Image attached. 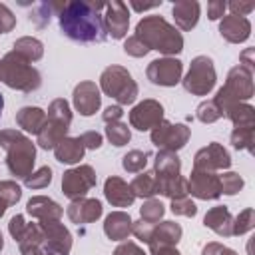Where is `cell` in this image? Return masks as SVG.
Here are the masks:
<instances>
[{
  "mask_svg": "<svg viewBox=\"0 0 255 255\" xmlns=\"http://www.w3.org/2000/svg\"><path fill=\"white\" fill-rule=\"evenodd\" d=\"M52 8L58 10V24L62 34L72 42L94 44L108 38L104 18L100 14L106 8L104 2H52Z\"/></svg>",
  "mask_w": 255,
  "mask_h": 255,
  "instance_id": "obj_1",
  "label": "cell"
},
{
  "mask_svg": "<svg viewBox=\"0 0 255 255\" xmlns=\"http://www.w3.org/2000/svg\"><path fill=\"white\" fill-rule=\"evenodd\" d=\"M135 36L145 44L147 50H157L169 58L183 50V36L161 16L141 18L135 26Z\"/></svg>",
  "mask_w": 255,
  "mask_h": 255,
  "instance_id": "obj_2",
  "label": "cell"
},
{
  "mask_svg": "<svg viewBox=\"0 0 255 255\" xmlns=\"http://www.w3.org/2000/svg\"><path fill=\"white\" fill-rule=\"evenodd\" d=\"M0 147L6 151V167L14 177L26 179L36 161V145L18 129L0 131Z\"/></svg>",
  "mask_w": 255,
  "mask_h": 255,
  "instance_id": "obj_3",
  "label": "cell"
},
{
  "mask_svg": "<svg viewBox=\"0 0 255 255\" xmlns=\"http://www.w3.org/2000/svg\"><path fill=\"white\" fill-rule=\"evenodd\" d=\"M0 82H4L12 90L32 94L40 88L42 76L34 66H30V62H26L14 52H8L0 60Z\"/></svg>",
  "mask_w": 255,
  "mask_h": 255,
  "instance_id": "obj_4",
  "label": "cell"
},
{
  "mask_svg": "<svg viewBox=\"0 0 255 255\" xmlns=\"http://www.w3.org/2000/svg\"><path fill=\"white\" fill-rule=\"evenodd\" d=\"M253 92H255V88H253V72L239 64V66L229 70L227 80H225L223 88L217 90V96L213 98V102L217 104V108L223 114L229 106L251 100Z\"/></svg>",
  "mask_w": 255,
  "mask_h": 255,
  "instance_id": "obj_5",
  "label": "cell"
},
{
  "mask_svg": "<svg viewBox=\"0 0 255 255\" xmlns=\"http://www.w3.org/2000/svg\"><path fill=\"white\" fill-rule=\"evenodd\" d=\"M100 90L114 98L118 106L133 104L137 98V84L131 74L122 66H108L100 76Z\"/></svg>",
  "mask_w": 255,
  "mask_h": 255,
  "instance_id": "obj_6",
  "label": "cell"
},
{
  "mask_svg": "<svg viewBox=\"0 0 255 255\" xmlns=\"http://www.w3.org/2000/svg\"><path fill=\"white\" fill-rule=\"evenodd\" d=\"M181 82H183V88L189 94H193V96H207L213 90L215 82H217L213 60L209 56L193 58L191 64H189V70H187V74H185V78Z\"/></svg>",
  "mask_w": 255,
  "mask_h": 255,
  "instance_id": "obj_7",
  "label": "cell"
},
{
  "mask_svg": "<svg viewBox=\"0 0 255 255\" xmlns=\"http://www.w3.org/2000/svg\"><path fill=\"white\" fill-rule=\"evenodd\" d=\"M191 129L185 124L161 122L151 129V143L161 151H177L189 141Z\"/></svg>",
  "mask_w": 255,
  "mask_h": 255,
  "instance_id": "obj_8",
  "label": "cell"
},
{
  "mask_svg": "<svg viewBox=\"0 0 255 255\" xmlns=\"http://www.w3.org/2000/svg\"><path fill=\"white\" fill-rule=\"evenodd\" d=\"M38 225H40V229L44 233L42 251L46 255H70V249H72V233L68 231V227H64L60 223V219L40 221Z\"/></svg>",
  "mask_w": 255,
  "mask_h": 255,
  "instance_id": "obj_9",
  "label": "cell"
},
{
  "mask_svg": "<svg viewBox=\"0 0 255 255\" xmlns=\"http://www.w3.org/2000/svg\"><path fill=\"white\" fill-rule=\"evenodd\" d=\"M96 181H98V177H96V171L92 165L72 167L62 175V193L66 197H70L72 201L80 199L96 185Z\"/></svg>",
  "mask_w": 255,
  "mask_h": 255,
  "instance_id": "obj_10",
  "label": "cell"
},
{
  "mask_svg": "<svg viewBox=\"0 0 255 255\" xmlns=\"http://www.w3.org/2000/svg\"><path fill=\"white\" fill-rule=\"evenodd\" d=\"M181 72H183V64L177 60V58H169V56H163V58H157V60H151L147 64V70H145V76L151 84L155 86H165V88H171L175 84L181 82Z\"/></svg>",
  "mask_w": 255,
  "mask_h": 255,
  "instance_id": "obj_11",
  "label": "cell"
},
{
  "mask_svg": "<svg viewBox=\"0 0 255 255\" xmlns=\"http://www.w3.org/2000/svg\"><path fill=\"white\" fill-rule=\"evenodd\" d=\"M161 122H163V106L155 100H143L135 104L129 112V124L139 131L153 129Z\"/></svg>",
  "mask_w": 255,
  "mask_h": 255,
  "instance_id": "obj_12",
  "label": "cell"
},
{
  "mask_svg": "<svg viewBox=\"0 0 255 255\" xmlns=\"http://www.w3.org/2000/svg\"><path fill=\"white\" fill-rule=\"evenodd\" d=\"M187 193L197 199H217L221 195V181L215 171L193 169L187 179Z\"/></svg>",
  "mask_w": 255,
  "mask_h": 255,
  "instance_id": "obj_13",
  "label": "cell"
},
{
  "mask_svg": "<svg viewBox=\"0 0 255 255\" xmlns=\"http://www.w3.org/2000/svg\"><path fill=\"white\" fill-rule=\"evenodd\" d=\"M102 18H104V28H106L108 36H112L114 40L126 38L128 26H129V12L124 2H120V0L108 2Z\"/></svg>",
  "mask_w": 255,
  "mask_h": 255,
  "instance_id": "obj_14",
  "label": "cell"
},
{
  "mask_svg": "<svg viewBox=\"0 0 255 255\" xmlns=\"http://www.w3.org/2000/svg\"><path fill=\"white\" fill-rule=\"evenodd\" d=\"M229 165H231V155L217 141H211L209 145L201 147L193 157V169H201V171H219V169H227Z\"/></svg>",
  "mask_w": 255,
  "mask_h": 255,
  "instance_id": "obj_15",
  "label": "cell"
},
{
  "mask_svg": "<svg viewBox=\"0 0 255 255\" xmlns=\"http://www.w3.org/2000/svg\"><path fill=\"white\" fill-rule=\"evenodd\" d=\"M72 100H74V108L82 116H94L102 106V96L96 82H80L74 88Z\"/></svg>",
  "mask_w": 255,
  "mask_h": 255,
  "instance_id": "obj_16",
  "label": "cell"
},
{
  "mask_svg": "<svg viewBox=\"0 0 255 255\" xmlns=\"http://www.w3.org/2000/svg\"><path fill=\"white\" fill-rule=\"evenodd\" d=\"M102 211H104L102 203H100L98 199H90V197L74 199V201L68 205V209H66V213H68L70 221H72V223H76V225L94 223L96 219H100V217H102Z\"/></svg>",
  "mask_w": 255,
  "mask_h": 255,
  "instance_id": "obj_17",
  "label": "cell"
},
{
  "mask_svg": "<svg viewBox=\"0 0 255 255\" xmlns=\"http://www.w3.org/2000/svg\"><path fill=\"white\" fill-rule=\"evenodd\" d=\"M219 34L223 40L231 42V44H241L251 36V22L243 16H223L219 22Z\"/></svg>",
  "mask_w": 255,
  "mask_h": 255,
  "instance_id": "obj_18",
  "label": "cell"
},
{
  "mask_svg": "<svg viewBox=\"0 0 255 255\" xmlns=\"http://www.w3.org/2000/svg\"><path fill=\"white\" fill-rule=\"evenodd\" d=\"M104 195L114 207H129L135 201L131 187L118 175H112L104 183Z\"/></svg>",
  "mask_w": 255,
  "mask_h": 255,
  "instance_id": "obj_19",
  "label": "cell"
},
{
  "mask_svg": "<svg viewBox=\"0 0 255 255\" xmlns=\"http://www.w3.org/2000/svg\"><path fill=\"white\" fill-rule=\"evenodd\" d=\"M181 225L175 221H161L159 225H153V231L149 235V251L157 247H175L177 241L181 239Z\"/></svg>",
  "mask_w": 255,
  "mask_h": 255,
  "instance_id": "obj_20",
  "label": "cell"
},
{
  "mask_svg": "<svg viewBox=\"0 0 255 255\" xmlns=\"http://www.w3.org/2000/svg\"><path fill=\"white\" fill-rule=\"evenodd\" d=\"M26 211L30 217L38 219V221H52V219H60L64 215V209L50 197L46 195H36L26 203Z\"/></svg>",
  "mask_w": 255,
  "mask_h": 255,
  "instance_id": "obj_21",
  "label": "cell"
},
{
  "mask_svg": "<svg viewBox=\"0 0 255 255\" xmlns=\"http://www.w3.org/2000/svg\"><path fill=\"white\" fill-rule=\"evenodd\" d=\"M203 225L209 227L211 231H215L219 237L233 235V215L229 213V209L225 205L211 207L203 217Z\"/></svg>",
  "mask_w": 255,
  "mask_h": 255,
  "instance_id": "obj_22",
  "label": "cell"
},
{
  "mask_svg": "<svg viewBox=\"0 0 255 255\" xmlns=\"http://www.w3.org/2000/svg\"><path fill=\"white\" fill-rule=\"evenodd\" d=\"M131 217L126 211H112L104 221V233L112 241H126L131 233Z\"/></svg>",
  "mask_w": 255,
  "mask_h": 255,
  "instance_id": "obj_23",
  "label": "cell"
},
{
  "mask_svg": "<svg viewBox=\"0 0 255 255\" xmlns=\"http://www.w3.org/2000/svg\"><path fill=\"white\" fill-rule=\"evenodd\" d=\"M171 12H173L175 26L183 32L195 28V24L199 20V4L195 0H179L173 4Z\"/></svg>",
  "mask_w": 255,
  "mask_h": 255,
  "instance_id": "obj_24",
  "label": "cell"
},
{
  "mask_svg": "<svg viewBox=\"0 0 255 255\" xmlns=\"http://www.w3.org/2000/svg\"><path fill=\"white\" fill-rule=\"evenodd\" d=\"M46 112L42 108H36V106H24L16 112V124L28 131V133H40V129L44 128L46 124Z\"/></svg>",
  "mask_w": 255,
  "mask_h": 255,
  "instance_id": "obj_25",
  "label": "cell"
},
{
  "mask_svg": "<svg viewBox=\"0 0 255 255\" xmlns=\"http://www.w3.org/2000/svg\"><path fill=\"white\" fill-rule=\"evenodd\" d=\"M155 179H169L181 175V161L175 151H157L155 165H153Z\"/></svg>",
  "mask_w": 255,
  "mask_h": 255,
  "instance_id": "obj_26",
  "label": "cell"
},
{
  "mask_svg": "<svg viewBox=\"0 0 255 255\" xmlns=\"http://www.w3.org/2000/svg\"><path fill=\"white\" fill-rule=\"evenodd\" d=\"M68 128L70 126H64L60 122H54V120H46L44 128L40 129L38 133V145L42 149H54L64 137H68Z\"/></svg>",
  "mask_w": 255,
  "mask_h": 255,
  "instance_id": "obj_27",
  "label": "cell"
},
{
  "mask_svg": "<svg viewBox=\"0 0 255 255\" xmlns=\"http://www.w3.org/2000/svg\"><path fill=\"white\" fill-rule=\"evenodd\" d=\"M86 153L84 143L80 141V137H64L56 147H54V155L60 163H78Z\"/></svg>",
  "mask_w": 255,
  "mask_h": 255,
  "instance_id": "obj_28",
  "label": "cell"
},
{
  "mask_svg": "<svg viewBox=\"0 0 255 255\" xmlns=\"http://www.w3.org/2000/svg\"><path fill=\"white\" fill-rule=\"evenodd\" d=\"M12 52L32 64V62H38V60L44 56V44H42L38 38L24 36V38H18V40L14 42Z\"/></svg>",
  "mask_w": 255,
  "mask_h": 255,
  "instance_id": "obj_29",
  "label": "cell"
},
{
  "mask_svg": "<svg viewBox=\"0 0 255 255\" xmlns=\"http://www.w3.org/2000/svg\"><path fill=\"white\" fill-rule=\"evenodd\" d=\"M225 118H229L233 122L235 128H249L255 126V110L253 106L241 102V104H233L223 112Z\"/></svg>",
  "mask_w": 255,
  "mask_h": 255,
  "instance_id": "obj_30",
  "label": "cell"
},
{
  "mask_svg": "<svg viewBox=\"0 0 255 255\" xmlns=\"http://www.w3.org/2000/svg\"><path fill=\"white\" fill-rule=\"evenodd\" d=\"M131 191L135 197H153L157 193V181H155V175L153 171H141L139 175H135V179L129 183Z\"/></svg>",
  "mask_w": 255,
  "mask_h": 255,
  "instance_id": "obj_31",
  "label": "cell"
},
{
  "mask_svg": "<svg viewBox=\"0 0 255 255\" xmlns=\"http://www.w3.org/2000/svg\"><path fill=\"white\" fill-rule=\"evenodd\" d=\"M155 181H157V193H161L169 199H177V197L187 195V179L181 175L169 177V179H155Z\"/></svg>",
  "mask_w": 255,
  "mask_h": 255,
  "instance_id": "obj_32",
  "label": "cell"
},
{
  "mask_svg": "<svg viewBox=\"0 0 255 255\" xmlns=\"http://www.w3.org/2000/svg\"><path fill=\"white\" fill-rule=\"evenodd\" d=\"M42 241H44V233L40 229L38 223H26L20 239H18V247H20V253H26L30 249H38L42 247Z\"/></svg>",
  "mask_w": 255,
  "mask_h": 255,
  "instance_id": "obj_33",
  "label": "cell"
},
{
  "mask_svg": "<svg viewBox=\"0 0 255 255\" xmlns=\"http://www.w3.org/2000/svg\"><path fill=\"white\" fill-rule=\"evenodd\" d=\"M46 118H48V120H54V122H60V124H64V126H70V124H72V110H70V104H68L64 98L54 100V102L48 106Z\"/></svg>",
  "mask_w": 255,
  "mask_h": 255,
  "instance_id": "obj_34",
  "label": "cell"
},
{
  "mask_svg": "<svg viewBox=\"0 0 255 255\" xmlns=\"http://www.w3.org/2000/svg\"><path fill=\"white\" fill-rule=\"evenodd\" d=\"M106 137L110 139V143H114L116 147L126 145L131 139V131L124 122H112L106 128Z\"/></svg>",
  "mask_w": 255,
  "mask_h": 255,
  "instance_id": "obj_35",
  "label": "cell"
},
{
  "mask_svg": "<svg viewBox=\"0 0 255 255\" xmlns=\"http://www.w3.org/2000/svg\"><path fill=\"white\" fill-rule=\"evenodd\" d=\"M253 139H255V126L249 128H235L231 131V145L235 149H247L253 151Z\"/></svg>",
  "mask_w": 255,
  "mask_h": 255,
  "instance_id": "obj_36",
  "label": "cell"
},
{
  "mask_svg": "<svg viewBox=\"0 0 255 255\" xmlns=\"http://www.w3.org/2000/svg\"><path fill=\"white\" fill-rule=\"evenodd\" d=\"M147 165V153L139 149H131L122 157V167L128 173H141Z\"/></svg>",
  "mask_w": 255,
  "mask_h": 255,
  "instance_id": "obj_37",
  "label": "cell"
},
{
  "mask_svg": "<svg viewBox=\"0 0 255 255\" xmlns=\"http://www.w3.org/2000/svg\"><path fill=\"white\" fill-rule=\"evenodd\" d=\"M163 213H165L163 203H161L159 199H153V197L145 199L143 205L139 207V215H141V219L147 221V223H151V225H155V223L163 217Z\"/></svg>",
  "mask_w": 255,
  "mask_h": 255,
  "instance_id": "obj_38",
  "label": "cell"
},
{
  "mask_svg": "<svg viewBox=\"0 0 255 255\" xmlns=\"http://www.w3.org/2000/svg\"><path fill=\"white\" fill-rule=\"evenodd\" d=\"M50 183H52V169H50L48 165H44V167L32 171V173L24 179V185H26L28 189H44V187H48Z\"/></svg>",
  "mask_w": 255,
  "mask_h": 255,
  "instance_id": "obj_39",
  "label": "cell"
},
{
  "mask_svg": "<svg viewBox=\"0 0 255 255\" xmlns=\"http://www.w3.org/2000/svg\"><path fill=\"white\" fill-rule=\"evenodd\" d=\"M195 116H197V120L203 122V124H213V122H217V120L223 118L221 110L217 108V104H215L213 100L201 102V104L197 106V110H195Z\"/></svg>",
  "mask_w": 255,
  "mask_h": 255,
  "instance_id": "obj_40",
  "label": "cell"
},
{
  "mask_svg": "<svg viewBox=\"0 0 255 255\" xmlns=\"http://www.w3.org/2000/svg\"><path fill=\"white\" fill-rule=\"evenodd\" d=\"M255 227V211L251 207L243 209L237 217H233V235H243Z\"/></svg>",
  "mask_w": 255,
  "mask_h": 255,
  "instance_id": "obj_41",
  "label": "cell"
},
{
  "mask_svg": "<svg viewBox=\"0 0 255 255\" xmlns=\"http://www.w3.org/2000/svg\"><path fill=\"white\" fill-rule=\"evenodd\" d=\"M219 181H221V193H225V195H235L243 187V177L235 171H227V173L219 175Z\"/></svg>",
  "mask_w": 255,
  "mask_h": 255,
  "instance_id": "obj_42",
  "label": "cell"
},
{
  "mask_svg": "<svg viewBox=\"0 0 255 255\" xmlns=\"http://www.w3.org/2000/svg\"><path fill=\"white\" fill-rule=\"evenodd\" d=\"M52 12H54L52 2H40V4H36L34 12L30 14V22H32L36 28H44V26L50 22Z\"/></svg>",
  "mask_w": 255,
  "mask_h": 255,
  "instance_id": "obj_43",
  "label": "cell"
},
{
  "mask_svg": "<svg viewBox=\"0 0 255 255\" xmlns=\"http://www.w3.org/2000/svg\"><path fill=\"white\" fill-rule=\"evenodd\" d=\"M0 197L8 203V205H16L22 197V187L12 181V179H6V181H0Z\"/></svg>",
  "mask_w": 255,
  "mask_h": 255,
  "instance_id": "obj_44",
  "label": "cell"
},
{
  "mask_svg": "<svg viewBox=\"0 0 255 255\" xmlns=\"http://www.w3.org/2000/svg\"><path fill=\"white\" fill-rule=\"evenodd\" d=\"M171 213L183 215V217H195L197 205L187 195L185 197H177V199H171Z\"/></svg>",
  "mask_w": 255,
  "mask_h": 255,
  "instance_id": "obj_45",
  "label": "cell"
},
{
  "mask_svg": "<svg viewBox=\"0 0 255 255\" xmlns=\"http://www.w3.org/2000/svg\"><path fill=\"white\" fill-rule=\"evenodd\" d=\"M124 52H126L128 56H133V58H143L149 50H147L145 44L133 34V36H129V38L124 42Z\"/></svg>",
  "mask_w": 255,
  "mask_h": 255,
  "instance_id": "obj_46",
  "label": "cell"
},
{
  "mask_svg": "<svg viewBox=\"0 0 255 255\" xmlns=\"http://www.w3.org/2000/svg\"><path fill=\"white\" fill-rule=\"evenodd\" d=\"M14 26H16V16L12 14V10L6 4H0V34L12 32Z\"/></svg>",
  "mask_w": 255,
  "mask_h": 255,
  "instance_id": "obj_47",
  "label": "cell"
},
{
  "mask_svg": "<svg viewBox=\"0 0 255 255\" xmlns=\"http://www.w3.org/2000/svg\"><path fill=\"white\" fill-rule=\"evenodd\" d=\"M151 231H153V225H151V223H147V221H143V219H139V221H133V223H131V233H133L139 241H143V243H147V241H149Z\"/></svg>",
  "mask_w": 255,
  "mask_h": 255,
  "instance_id": "obj_48",
  "label": "cell"
},
{
  "mask_svg": "<svg viewBox=\"0 0 255 255\" xmlns=\"http://www.w3.org/2000/svg\"><path fill=\"white\" fill-rule=\"evenodd\" d=\"M80 141L84 143L86 149H100L104 139H102V133H98V131H86L80 135Z\"/></svg>",
  "mask_w": 255,
  "mask_h": 255,
  "instance_id": "obj_49",
  "label": "cell"
},
{
  "mask_svg": "<svg viewBox=\"0 0 255 255\" xmlns=\"http://www.w3.org/2000/svg\"><path fill=\"white\" fill-rule=\"evenodd\" d=\"M225 10H227V4H225L223 0H211V2L207 4V16H209V20H219V18H223Z\"/></svg>",
  "mask_w": 255,
  "mask_h": 255,
  "instance_id": "obj_50",
  "label": "cell"
},
{
  "mask_svg": "<svg viewBox=\"0 0 255 255\" xmlns=\"http://www.w3.org/2000/svg\"><path fill=\"white\" fill-rule=\"evenodd\" d=\"M227 8L231 10V14H235V16H247L253 8H255V4L253 2H237V0H233V2H229L227 4Z\"/></svg>",
  "mask_w": 255,
  "mask_h": 255,
  "instance_id": "obj_51",
  "label": "cell"
},
{
  "mask_svg": "<svg viewBox=\"0 0 255 255\" xmlns=\"http://www.w3.org/2000/svg\"><path fill=\"white\" fill-rule=\"evenodd\" d=\"M24 227H26V221H24V217H22V215H14V217L10 219V223H8V231H10V235L14 237V241H18V239H20V235H22Z\"/></svg>",
  "mask_w": 255,
  "mask_h": 255,
  "instance_id": "obj_52",
  "label": "cell"
},
{
  "mask_svg": "<svg viewBox=\"0 0 255 255\" xmlns=\"http://www.w3.org/2000/svg\"><path fill=\"white\" fill-rule=\"evenodd\" d=\"M114 255H145V253H143V249H139L135 243H131V241H124L122 245L116 247Z\"/></svg>",
  "mask_w": 255,
  "mask_h": 255,
  "instance_id": "obj_53",
  "label": "cell"
},
{
  "mask_svg": "<svg viewBox=\"0 0 255 255\" xmlns=\"http://www.w3.org/2000/svg\"><path fill=\"white\" fill-rule=\"evenodd\" d=\"M124 116V110H122V106H108L106 110H104V122L106 124H112V122H120V118Z\"/></svg>",
  "mask_w": 255,
  "mask_h": 255,
  "instance_id": "obj_54",
  "label": "cell"
},
{
  "mask_svg": "<svg viewBox=\"0 0 255 255\" xmlns=\"http://www.w3.org/2000/svg\"><path fill=\"white\" fill-rule=\"evenodd\" d=\"M223 247H225V245H221V243H217V241H211V243H207V245L201 249V255H221Z\"/></svg>",
  "mask_w": 255,
  "mask_h": 255,
  "instance_id": "obj_55",
  "label": "cell"
},
{
  "mask_svg": "<svg viewBox=\"0 0 255 255\" xmlns=\"http://www.w3.org/2000/svg\"><path fill=\"white\" fill-rule=\"evenodd\" d=\"M239 58H241V66H245L247 70L253 72V64H255V62H253V48H247Z\"/></svg>",
  "mask_w": 255,
  "mask_h": 255,
  "instance_id": "obj_56",
  "label": "cell"
},
{
  "mask_svg": "<svg viewBox=\"0 0 255 255\" xmlns=\"http://www.w3.org/2000/svg\"><path fill=\"white\" fill-rule=\"evenodd\" d=\"M151 255H181L175 247H157L151 251Z\"/></svg>",
  "mask_w": 255,
  "mask_h": 255,
  "instance_id": "obj_57",
  "label": "cell"
},
{
  "mask_svg": "<svg viewBox=\"0 0 255 255\" xmlns=\"http://www.w3.org/2000/svg\"><path fill=\"white\" fill-rule=\"evenodd\" d=\"M159 2H153V4H139V2H131V8L137 10V12H145V10H151V8H157Z\"/></svg>",
  "mask_w": 255,
  "mask_h": 255,
  "instance_id": "obj_58",
  "label": "cell"
},
{
  "mask_svg": "<svg viewBox=\"0 0 255 255\" xmlns=\"http://www.w3.org/2000/svg\"><path fill=\"white\" fill-rule=\"evenodd\" d=\"M8 207H10V205H8V203H6V201H4L2 197H0V217H2L4 213H6V209H8Z\"/></svg>",
  "mask_w": 255,
  "mask_h": 255,
  "instance_id": "obj_59",
  "label": "cell"
},
{
  "mask_svg": "<svg viewBox=\"0 0 255 255\" xmlns=\"http://www.w3.org/2000/svg\"><path fill=\"white\" fill-rule=\"evenodd\" d=\"M22 255H46V253L38 247V249H30V251H26V253H22Z\"/></svg>",
  "mask_w": 255,
  "mask_h": 255,
  "instance_id": "obj_60",
  "label": "cell"
},
{
  "mask_svg": "<svg viewBox=\"0 0 255 255\" xmlns=\"http://www.w3.org/2000/svg\"><path fill=\"white\" fill-rule=\"evenodd\" d=\"M221 255H237V251H233V249H229V247H223Z\"/></svg>",
  "mask_w": 255,
  "mask_h": 255,
  "instance_id": "obj_61",
  "label": "cell"
},
{
  "mask_svg": "<svg viewBox=\"0 0 255 255\" xmlns=\"http://www.w3.org/2000/svg\"><path fill=\"white\" fill-rule=\"evenodd\" d=\"M2 110H4V98H2V94H0V116H2Z\"/></svg>",
  "mask_w": 255,
  "mask_h": 255,
  "instance_id": "obj_62",
  "label": "cell"
},
{
  "mask_svg": "<svg viewBox=\"0 0 255 255\" xmlns=\"http://www.w3.org/2000/svg\"><path fill=\"white\" fill-rule=\"evenodd\" d=\"M4 249V239H2V233H0V251Z\"/></svg>",
  "mask_w": 255,
  "mask_h": 255,
  "instance_id": "obj_63",
  "label": "cell"
}]
</instances>
